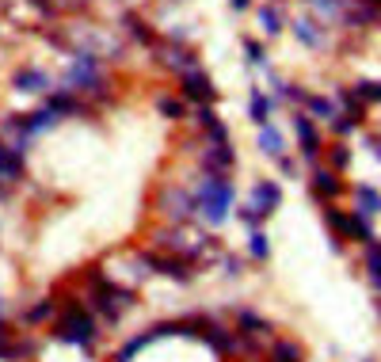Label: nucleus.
<instances>
[{"label":"nucleus","instance_id":"f704fd0d","mask_svg":"<svg viewBox=\"0 0 381 362\" xmlns=\"http://www.w3.org/2000/svg\"><path fill=\"white\" fill-rule=\"evenodd\" d=\"M237 217H240V221H244V225H252V229H256V225H259V221H263V217H259V214L252 210V206H244V210H240Z\"/></svg>","mask_w":381,"mask_h":362},{"label":"nucleus","instance_id":"c9c22d12","mask_svg":"<svg viewBox=\"0 0 381 362\" xmlns=\"http://www.w3.org/2000/svg\"><path fill=\"white\" fill-rule=\"evenodd\" d=\"M244 50H248V58H252L256 65H259V61H263V46H259V42H252V38H248V42H244Z\"/></svg>","mask_w":381,"mask_h":362},{"label":"nucleus","instance_id":"bb28decb","mask_svg":"<svg viewBox=\"0 0 381 362\" xmlns=\"http://www.w3.org/2000/svg\"><path fill=\"white\" fill-rule=\"evenodd\" d=\"M359 95L362 103H381V84H374V80H359Z\"/></svg>","mask_w":381,"mask_h":362},{"label":"nucleus","instance_id":"72a5a7b5","mask_svg":"<svg viewBox=\"0 0 381 362\" xmlns=\"http://www.w3.org/2000/svg\"><path fill=\"white\" fill-rule=\"evenodd\" d=\"M31 4H35L38 15H46V19H54V15H58V8H54L50 0H31Z\"/></svg>","mask_w":381,"mask_h":362},{"label":"nucleus","instance_id":"6e6552de","mask_svg":"<svg viewBox=\"0 0 381 362\" xmlns=\"http://www.w3.org/2000/svg\"><path fill=\"white\" fill-rule=\"evenodd\" d=\"M141 263L153 271H160L164 278H176V283H191L194 271L187 260H180V255H157V252H141Z\"/></svg>","mask_w":381,"mask_h":362},{"label":"nucleus","instance_id":"c756f323","mask_svg":"<svg viewBox=\"0 0 381 362\" xmlns=\"http://www.w3.org/2000/svg\"><path fill=\"white\" fill-rule=\"evenodd\" d=\"M332 130H336V134H351V130H359V118H351V115L343 111V115L332 118Z\"/></svg>","mask_w":381,"mask_h":362},{"label":"nucleus","instance_id":"9d476101","mask_svg":"<svg viewBox=\"0 0 381 362\" xmlns=\"http://www.w3.org/2000/svg\"><path fill=\"white\" fill-rule=\"evenodd\" d=\"M233 164H237V152H233L229 145H206V149H202V168H206V175H225Z\"/></svg>","mask_w":381,"mask_h":362},{"label":"nucleus","instance_id":"c85d7f7f","mask_svg":"<svg viewBox=\"0 0 381 362\" xmlns=\"http://www.w3.org/2000/svg\"><path fill=\"white\" fill-rule=\"evenodd\" d=\"M248 252H252L256 260H267V255H271V244H267L263 233H252V244H248Z\"/></svg>","mask_w":381,"mask_h":362},{"label":"nucleus","instance_id":"dca6fc26","mask_svg":"<svg viewBox=\"0 0 381 362\" xmlns=\"http://www.w3.org/2000/svg\"><path fill=\"white\" fill-rule=\"evenodd\" d=\"M339 191H343V183L336 180V172H332V168H317V172H313V195H317L320 203L336 198Z\"/></svg>","mask_w":381,"mask_h":362},{"label":"nucleus","instance_id":"4be33fe9","mask_svg":"<svg viewBox=\"0 0 381 362\" xmlns=\"http://www.w3.org/2000/svg\"><path fill=\"white\" fill-rule=\"evenodd\" d=\"M157 111H160L164 118H172V123H183V118H187V103L176 100V95H160V100H157Z\"/></svg>","mask_w":381,"mask_h":362},{"label":"nucleus","instance_id":"4c0bfd02","mask_svg":"<svg viewBox=\"0 0 381 362\" xmlns=\"http://www.w3.org/2000/svg\"><path fill=\"white\" fill-rule=\"evenodd\" d=\"M225 267H229V275H240V271H244V263H240V260H233V255H229V260H225Z\"/></svg>","mask_w":381,"mask_h":362},{"label":"nucleus","instance_id":"39448f33","mask_svg":"<svg viewBox=\"0 0 381 362\" xmlns=\"http://www.w3.org/2000/svg\"><path fill=\"white\" fill-rule=\"evenodd\" d=\"M157 210H160V217H164L168 225H187L191 217H194V195L191 191H183V187H160V198H157Z\"/></svg>","mask_w":381,"mask_h":362},{"label":"nucleus","instance_id":"20e7f679","mask_svg":"<svg viewBox=\"0 0 381 362\" xmlns=\"http://www.w3.org/2000/svg\"><path fill=\"white\" fill-rule=\"evenodd\" d=\"M54 336H58L61 343H72V347H88V351H92V343H95V320L88 317L77 301H69V305H65V313H61V320L54 324Z\"/></svg>","mask_w":381,"mask_h":362},{"label":"nucleus","instance_id":"f3484780","mask_svg":"<svg viewBox=\"0 0 381 362\" xmlns=\"http://www.w3.org/2000/svg\"><path fill=\"white\" fill-rule=\"evenodd\" d=\"M286 145H282V134L274 130L271 123L267 126H259V152H263V157H271V160H279V157H286Z\"/></svg>","mask_w":381,"mask_h":362},{"label":"nucleus","instance_id":"f03ea898","mask_svg":"<svg viewBox=\"0 0 381 362\" xmlns=\"http://www.w3.org/2000/svg\"><path fill=\"white\" fill-rule=\"evenodd\" d=\"M233 198H237V191H233V183L225 180V175H206V180L199 183V195H194V206L202 210L210 225H221L225 217H229V206Z\"/></svg>","mask_w":381,"mask_h":362},{"label":"nucleus","instance_id":"58836bf2","mask_svg":"<svg viewBox=\"0 0 381 362\" xmlns=\"http://www.w3.org/2000/svg\"><path fill=\"white\" fill-rule=\"evenodd\" d=\"M229 4H233V8H237V12H244V8H248V4H252V0H229Z\"/></svg>","mask_w":381,"mask_h":362},{"label":"nucleus","instance_id":"ea45409f","mask_svg":"<svg viewBox=\"0 0 381 362\" xmlns=\"http://www.w3.org/2000/svg\"><path fill=\"white\" fill-rule=\"evenodd\" d=\"M0 313H4V301H0Z\"/></svg>","mask_w":381,"mask_h":362},{"label":"nucleus","instance_id":"9b49d317","mask_svg":"<svg viewBox=\"0 0 381 362\" xmlns=\"http://www.w3.org/2000/svg\"><path fill=\"white\" fill-rule=\"evenodd\" d=\"M12 84H15V92H50L54 80H50V72H46V69L27 65V69H15Z\"/></svg>","mask_w":381,"mask_h":362},{"label":"nucleus","instance_id":"a878e982","mask_svg":"<svg viewBox=\"0 0 381 362\" xmlns=\"http://www.w3.org/2000/svg\"><path fill=\"white\" fill-rule=\"evenodd\" d=\"M271 107H274V103H271V100H267V95L256 88V92H252V123L267 126V115H271Z\"/></svg>","mask_w":381,"mask_h":362},{"label":"nucleus","instance_id":"b1692460","mask_svg":"<svg viewBox=\"0 0 381 362\" xmlns=\"http://www.w3.org/2000/svg\"><path fill=\"white\" fill-rule=\"evenodd\" d=\"M305 107H309L317 118H328V123L339 115V111H336V103H332V100H324V95H305Z\"/></svg>","mask_w":381,"mask_h":362},{"label":"nucleus","instance_id":"6ab92c4d","mask_svg":"<svg viewBox=\"0 0 381 362\" xmlns=\"http://www.w3.org/2000/svg\"><path fill=\"white\" fill-rule=\"evenodd\" d=\"M355 203H359V214L370 217V214H381V195L374 187H366V183H359L355 187Z\"/></svg>","mask_w":381,"mask_h":362},{"label":"nucleus","instance_id":"1a4fd4ad","mask_svg":"<svg viewBox=\"0 0 381 362\" xmlns=\"http://www.w3.org/2000/svg\"><path fill=\"white\" fill-rule=\"evenodd\" d=\"M157 54H160V65L164 69H172V72H187L194 69L199 61H194V54L187 50V46H180V42H157Z\"/></svg>","mask_w":381,"mask_h":362},{"label":"nucleus","instance_id":"393cba45","mask_svg":"<svg viewBox=\"0 0 381 362\" xmlns=\"http://www.w3.org/2000/svg\"><path fill=\"white\" fill-rule=\"evenodd\" d=\"M259 27H263L267 35H279V31H282V15H279V8H274V4L259 8Z\"/></svg>","mask_w":381,"mask_h":362},{"label":"nucleus","instance_id":"2f4dec72","mask_svg":"<svg viewBox=\"0 0 381 362\" xmlns=\"http://www.w3.org/2000/svg\"><path fill=\"white\" fill-rule=\"evenodd\" d=\"M347 160H351L347 145H332V168H347Z\"/></svg>","mask_w":381,"mask_h":362},{"label":"nucleus","instance_id":"473e14b6","mask_svg":"<svg viewBox=\"0 0 381 362\" xmlns=\"http://www.w3.org/2000/svg\"><path fill=\"white\" fill-rule=\"evenodd\" d=\"M58 12H80V8H88V0H50Z\"/></svg>","mask_w":381,"mask_h":362},{"label":"nucleus","instance_id":"5701e85b","mask_svg":"<svg viewBox=\"0 0 381 362\" xmlns=\"http://www.w3.org/2000/svg\"><path fill=\"white\" fill-rule=\"evenodd\" d=\"M294 35L302 38L305 46H313V50H317V46H324V38L317 35V23H313V19H297V23H294Z\"/></svg>","mask_w":381,"mask_h":362},{"label":"nucleus","instance_id":"423d86ee","mask_svg":"<svg viewBox=\"0 0 381 362\" xmlns=\"http://www.w3.org/2000/svg\"><path fill=\"white\" fill-rule=\"evenodd\" d=\"M180 92H183V100L199 103V107H210V103L217 100V88H214V80H210V72H202L199 65L180 77Z\"/></svg>","mask_w":381,"mask_h":362},{"label":"nucleus","instance_id":"0eeeda50","mask_svg":"<svg viewBox=\"0 0 381 362\" xmlns=\"http://www.w3.org/2000/svg\"><path fill=\"white\" fill-rule=\"evenodd\" d=\"M324 221H328L339 237L362 240V244H370V240H374V229H370L366 217H359V214H343V210H336V206H328V210H324Z\"/></svg>","mask_w":381,"mask_h":362},{"label":"nucleus","instance_id":"2eb2a0df","mask_svg":"<svg viewBox=\"0 0 381 362\" xmlns=\"http://www.w3.org/2000/svg\"><path fill=\"white\" fill-rule=\"evenodd\" d=\"M46 111H50L54 118H61V115H84V103H80L72 92H65V88H61V92H54L50 100H46Z\"/></svg>","mask_w":381,"mask_h":362},{"label":"nucleus","instance_id":"7ed1b4c3","mask_svg":"<svg viewBox=\"0 0 381 362\" xmlns=\"http://www.w3.org/2000/svg\"><path fill=\"white\" fill-rule=\"evenodd\" d=\"M88 286H92V305L103 313V320H111V324H115V320L123 317L130 305H134V294H130L126 286L107 283L100 267H92V271H88Z\"/></svg>","mask_w":381,"mask_h":362},{"label":"nucleus","instance_id":"e433bc0d","mask_svg":"<svg viewBox=\"0 0 381 362\" xmlns=\"http://www.w3.org/2000/svg\"><path fill=\"white\" fill-rule=\"evenodd\" d=\"M279 168H282V172H286V175H297V164H294V160H290V157H279Z\"/></svg>","mask_w":381,"mask_h":362},{"label":"nucleus","instance_id":"a211bd4d","mask_svg":"<svg viewBox=\"0 0 381 362\" xmlns=\"http://www.w3.org/2000/svg\"><path fill=\"white\" fill-rule=\"evenodd\" d=\"M58 123V118L50 115V111H31V115H20V126L27 130V138H35V134H42V130H50V126Z\"/></svg>","mask_w":381,"mask_h":362},{"label":"nucleus","instance_id":"4468645a","mask_svg":"<svg viewBox=\"0 0 381 362\" xmlns=\"http://www.w3.org/2000/svg\"><path fill=\"white\" fill-rule=\"evenodd\" d=\"M20 180H23V157L12 152L4 141H0V183L12 187V183H20Z\"/></svg>","mask_w":381,"mask_h":362},{"label":"nucleus","instance_id":"cd10ccee","mask_svg":"<svg viewBox=\"0 0 381 362\" xmlns=\"http://www.w3.org/2000/svg\"><path fill=\"white\" fill-rule=\"evenodd\" d=\"M237 320H240V328H252V332H271V324L259 320L256 313H237Z\"/></svg>","mask_w":381,"mask_h":362},{"label":"nucleus","instance_id":"ddd939ff","mask_svg":"<svg viewBox=\"0 0 381 362\" xmlns=\"http://www.w3.org/2000/svg\"><path fill=\"white\" fill-rule=\"evenodd\" d=\"M279 203H282V191H279V183H256V191H252V210L259 217H267L271 210H279Z\"/></svg>","mask_w":381,"mask_h":362},{"label":"nucleus","instance_id":"412c9836","mask_svg":"<svg viewBox=\"0 0 381 362\" xmlns=\"http://www.w3.org/2000/svg\"><path fill=\"white\" fill-rule=\"evenodd\" d=\"M153 340H160V336H157V328H149V332H141V336H134V340H130L126 343V347L123 351H118V359L115 362H130V359H134L137 355V351H145V347H149V343Z\"/></svg>","mask_w":381,"mask_h":362},{"label":"nucleus","instance_id":"f8f14e48","mask_svg":"<svg viewBox=\"0 0 381 362\" xmlns=\"http://www.w3.org/2000/svg\"><path fill=\"white\" fill-rule=\"evenodd\" d=\"M294 134H297V141H302V157L317 160L320 157V138H317V130H313L309 115H294Z\"/></svg>","mask_w":381,"mask_h":362},{"label":"nucleus","instance_id":"f257e3e1","mask_svg":"<svg viewBox=\"0 0 381 362\" xmlns=\"http://www.w3.org/2000/svg\"><path fill=\"white\" fill-rule=\"evenodd\" d=\"M65 84H69L65 92H72V95L107 100V77H103V69H100V58L88 54V50L72 54V69H69V77H65Z\"/></svg>","mask_w":381,"mask_h":362},{"label":"nucleus","instance_id":"aec40b11","mask_svg":"<svg viewBox=\"0 0 381 362\" xmlns=\"http://www.w3.org/2000/svg\"><path fill=\"white\" fill-rule=\"evenodd\" d=\"M126 27H130V38H137V42H145V46H157V31H153L149 23L141 19V15L130 12V15H126Z\"/></svg>","mask_w":381,"mask_h":362},{"label":"nucleus","instance_id":"7c9ffc66","mask_svg":"<svg viewBox=\"0 0 381 362\" xmlns=\"http://www.w3.org/2000/svg\"><path fill=\"white\" fill-rule=\"evenodd\" d=\"M50 313H54V301H42V305H35V309H31L23 320H27V324H38V320H46Z\"/></svg>","mask_w":381,"mask_h":362}]
</instances>
